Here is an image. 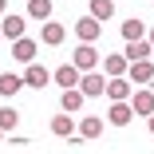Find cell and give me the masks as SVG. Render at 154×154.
<instances>
[{"label":"cell","mask_w":154,"mask_h":154,"mask_svg":"<svg viewBox=\"0 0 154 154\" xmlns=\"http://www.w3.org/2000/svg\"><path fill=\"white\" fill-rule=\"evenodd\" d=\"M127 79H131L134 87H150V79H154V63H150V59H131Z\"/></svg>","instance_id":"1"},{"label":"cell","mask_w":154,"mask_h":154,"mask_svg":"<svg viewBox=\"0 0 154 154\" xmlns=\"http://www.w3.org/2000/svg\"><path fill=\"white\" fill-rule=\"evenodd\" d=\"M99 32H103V20H95V16H79V20H75V36H79V44H95Z\"/></svg>","instance_id":"2"},{"label":"cell","mask_w":154,"mask_h":154,"mask_svg":"<svg viewBox=\"0 0 154 154\" xmlns=\"http://www.w3.org/2000/svg\"><path fill=\"white\" fill-rule=\"evenodd\" d=\"M99 59H103V55L95 51V44H79L75 55H71V63H75L79 71H95V67H99Z\"/></svg>","instance_id":"3"},{"label":"cell","mask_w":154,"mask_h":154,"mask_svg":"<svg viewBox=\"0 0 154 154\" xmlns=\"http://www.w3.org/2000/svg\"><path fill=\"white\" fill-rule=\"evenodd\" d=\"M131 111L134 115H154V91L150 87H138V91H131Z\"/></svg>","instance_id":"4"},{"label":"cell","mask_w":154,"mask_h":154,"mask_svg":"<svg viewBox=\"0 0 154 154\" xmlns=\"http://www.w3.org/2000/svg\"><path fill=\"white\" fill-rule=\"evenodd\" d=\"M63 36H67V28H63V24H55V20L48 16L44 28H40V40H44L48 48H59V44H63Z\"/></svg>","instance_id":"5"},{"label":"cell","mask_w":154,"mask_h":154,"mask_svg":"<svg viewBox=\"0 0 154 154\" xmlns=\"http://www.w3.org/2000/svg\"><path fill=\"white\" fill-rule=\"evenodd\" d=\"M103 95H111V103L115 99H131V79L127 75H111L107 87H103Z\"/></svg>","instance_id":"6"},{"label":"cell","mask_w":154,"mask_h":154,"mask_svg":"<svg viewBox=\"0 0 154 154\" xmlns=\"http://www.w3.org/2000/svg\"><path fill=\"white\" fill-rule=\"evenodd\" d=\"M103 87H107V75L83 71V79H79V91H83V99H91V95H103Z\"/></svg>","instance_id":"7"},{"label":"cell","mask_w":154,"mask_h":154,"mask_svg":"<svg viewBox=\"0 0 154 154\" xmlns=\"http://www.w3.org/2000/svg\"><path fill=\"white\" fill-rule=\"evenodd\" d=\"M12 59H20V63H32V59H36V40L16 36V40H12Z\"/></svg>","instance_id":"8"},{"label":"cell","mask_w":154,"mask_h":154,"mask_svg":"<svg viewBox=\"0 0 154 154\" xmlns=\"http://www.w3.org/2000/svg\"><path fill=\"white\" fill-rule=\"evenodd\" d=\"M99 67H103V75H107V79H111V75H127L131 59H127V55H115V51H111L107 59H99Z\"/></svg>","instance_id":"9"},{"label":"cell","mask_w":154,"mask_h":154,"mask_svg":"<svg viewBox=\"0 0 154 154\" xmlns=\"http://www.w3.org/2000/svg\"><path fill=\"white\" fill-rule=\"evenodd\" d=\"M131 119H134V111H131V103H127V99H115V103H111L107 122H115V127H127Z\"/></svg>","instance_id":"10"},{"label":"cell","mask_w":154,"mask_h":154,"mask_svg":"<svg viewBox=\"0 0 154 154\" xmlns=\"http://www.w3.org/2000/svg\"><path fill=\"white\" fill-rule=\"evenodd\" d=\"M20 91H24V75H16V71H4V75H0V95H4V99L20 95Z\"/></svg>","instance_id":"11"},{"label":"cell","mask_w":154,"mask_h":154,"mask_svg":"<svg viewBox=\"0 0 154 154\" xmlns=\"http://www.w3.org/2000/svg\"><path fill=\"white\" fill-rule=\"evenodd\" d=\"M48 83H51L48 67H40V63H28V71H24V87H48Z\"/></svg>","instance_id":"12"},{"label":"cell","mask_w":154,"mask_h":154,"mask_svg":"<svg viewBox=\"0 0 154 154\" xmlns=\"http://www.w3.org/2000/svg\"><path fill=\"white\" fill-rule=\"evenodd\" d=\"M0 32H4V40H16V36H24V16H12V12H4V20H0Z\"/></svg>","instance_id":"13"},{"label":"cell","mask_w":154,"mask_h":154,"mask_svg":"<svg viewBox=\"0 0 154 154\" xmlns=\"http://www.w3.org/2000/svg\"><path fill=\"white\" fill-rule=\"evenodd\" d=\"M59 87H79V67L75 63H63V67H55V75H51Z\"/></svg>","instance_id":"14"},{"label":"cell","mask_w":154,"mask_h":154,"mask_svg":"<svg viewBox=\"0 0 154 154\" xmlns=\"http://www.w3.org/2000/svg\"><path fill=\"white\" fill-rule=\"evenodd\" d=\"M127 59H150V40H127V51H122Z\"/></svg>","instance_id":"15"},{"label":"cell","mask_w":154,"mask_h":154,"mask_svg":"<svg viewBox=\"0 0 154 154\" xmlns=\"http://www.w3.org/2000/svg\"><path fill=\"white\" fill-rule=\"evenodd\" d=\"M119 32H122V40H142V36H146V24L131 16V20H122V28H119Z\"/></svg>","instance_id":"16"},{"label":"cell","mask_w":154,"mask_h":154,"mask_svg":"<svg viewBox=\"0 0 154 154\" xmlns=\"http://www.w3.org/2000/svg\"><path fill=\"white\" fill-rule=\"evenodd\" d=\"M51 131H55V134H63V138H67V134L75 131V122H71V111H63V115H55V119H51Z\"/></svg>","instance_id":"17"},{"label":"cell","mask_w":154,"mask_h":154,"mask_svg":"<svg viewBox=\"0 0 154 154\" xmlns=\"http://www.w3.org/2000/svg\"><path fill=\"white\" fill-rule=\"evenodd\" d=\"M103 122H107V119L87 115V119H83V138H99V134H103Z\"/></svg>","instance_id":"18"},{"label":"cell","mask_w":154,"mask_h":154,"mask_svg":"<svg viewBox=\"0 0 154 154\" xmlns=\"http://www.w3.org/2000/svg\"><path fill=\"white\" fill-rule=\"evenodd\" d=\"M28 16L32 20H48L51 16V0H28Z\"/></svg>","instance_id":"19"},{"label":"cell","mask_w":154,"mask_h":154,"mask_svg":"<svg viewBox=\"0 0 154 154\" xmlns=\"http://www.w3.org/2000/svg\"><path fill=\"white\" fill-rule=\"evenodd\" d=\"M83 107V91L79 87H63V111H79Z\"/></svg>","instance_id":"20"},{"label":"cell","mask_w":154,"mask_h":154,"mask_svg":"<svg viewBox=\"0 0 154 154\" xmlns=\"http://www.w3.org/2000/svg\"><path fill=\"white\" fill-rule=\"evenodd\" d=\"M91 16H95V20L115 16V0H91Z\"/></svg>","instance_id":"21"},{"label":"cell","mask_w":154,"mask_h":154,"mask_svg":"<svg viewBox=\"0 0 154 154\" xmlns=\"http://www.w3.org/2000/svg\"><path fill=\"white\" fill-rule=\"evenodd\" d=\"M16 122H20V115H16L12 107H0V131H12Z\"/></svg>","instance_id":"22"},{"label":"cell","mask_w":154,"mask_h":154,"mask_svg":"<svg viewBox=\"0 0 154 154\" xmlns=\"http://www.w3.org/2000/svg\"><path fill=\"white\" fill-rule=\"evenodd\" d=\"M146 122H150V134H154V115H146Z\"/></svg>","instance_id":"23"},{"label":"cell","mask_w":154,"mask_h":154,"mask_svg":"<svg viewBox=\"0 0 154 154\" xmlns=\"http://www.w3.org/2000/svg\"><path fill=\"white\" fill-rule=\"evenodd\" d=\"M146 40H150V48H154V28H150V32H146Z\"/></svg>","instance_id":"24"},{"label":"cell","mask_w":154,"mask_h":154,"mask_svg":"<svg viewBox=\"0 0 154 154\" xmlns=\"http://www.w3.org/2000/svg\"><path fill=\"white\" fill-rule=\"evenodd\" d=\"M4 8H8V0H0V16H4Z\"/></svg>","instance_id":"25"},{"label":"cell","mask_w":154,"mask_h":154,"mask_svg":"<svg viewBox=\"0 0 154 154\" xmlns=\"http://www.w3.org/2000/svg\"><path fill=\"white\" fill-rule=\"evenodd\" d=\"M0 138H4V131H0Z\"/></svg>","instance_id":"26"},{"label":"cell","mask_w":154,"mask_h":154,"mask_svg":"<svg viewBox=\"0 0 154 154\" xmlns=\"http://www.w3.org/2000/svg\"><path fill=\"white\" fill-rule=\"evenodd\" d=\"M0 40H4V32H0Z\"/></svg>","instance_id":"27"}]
</instances>
